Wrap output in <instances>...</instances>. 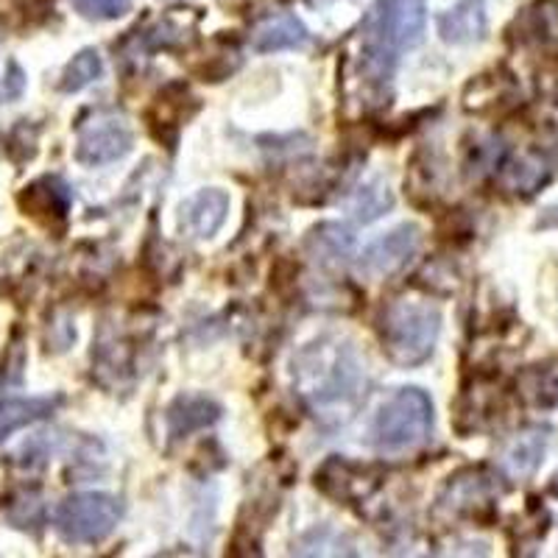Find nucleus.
<instances>
[{"instance_id": "nucleus-1", "label": "nucleus", "mask_w": 558, "mask_h": 558, "mask_svg": "<svg viewBox=\"0 0 558 558\" xmlns=\"http://www.w3.org/2000/svg\"><path fill=\"white\" fill-rule=\"evenodd\" d=\"M427 0H375L361 26V78L372 89H386L402 51L422 43Z\"/></svg>"}, {"instance_id": "nucleus-2", "label": "nucleus", "mask_w": 558, "mask_h": 558, "mask_svg": "<svg viewBox=\"0 0 558 558\" xmlns=\"http://www.w3.org/2000/svg\"><path fill=\"white\" fill-rule=\"evenodd\" d=\"M293 383L299 397L313 411H341L357 400L363 388V361L355 347L338 338L307 343L293 361Z\"/></svg>"}, {"instance_id": "nucleus-3", "label": "nucleus", "mask_w": 558, "mask_h": 558, "mask_svg": "<svg viewBox=\"0 0 558 558\" xmlns=\"http://www.w3.org/2000/svg\"><path fill=\"white\" fill-rule=\"evenodd\" d=\"M441 332L438 307L397 299L380 316V341L386 355L397 366H418L433 355V347Z\"/></svg>"}, {"instance_id": "nucleus-4", "label": "nucleus", "mask_w": 558, "mask_h": 558, "mask_svg": "<svg viewBox=\"0 0 558 558\" xmlns=\"http://www.w3.org/2000/svg\"><path fill=\"white\" fill-rule=\"evenodd\" d=\"M433 430V402L422 388H402L380 408L372 425V441L383 452L413 450Z\"/></svg>"}, {"instance_id": "nucleus-5", "label": "nucleus", "mask_w": 558, "mask_h": 558, "mask_svg": "<svg viewBox=\"0 0 558 558\" xmlns=\"http://www.w3.org/2000/svg\"><path fill=\"white\" fill-rule=\"evenodd\" d=\"M123 520V502L104 492L64 497L53 514V527L68 545H98Z\"/></svg>"}, {"instance_id": "nucleus-6", "label": "nucleus", "mask_w": 558, "mask_h": 558, "mask_svg": "<svg viewBox=\"0 0 558 558\" xmlns=\"http://www.w3.org/2000/svg\"><path fill=\"white\" fill-rule=\"evenodd\" d=\"M132 146L134 134L126 118H121L118 112H109V109H98L89 121L78 126L76 159L87 168H101L126 157Z\"/></svg>"}, {"instance_id": "nucleus-7", "label": "nucleus", "mask_w": 558, "mask_h": 558, "mask_svg": "<svg viewBox=\"0 0 558 558\" xmlns=\"http://www.w3.org/2000/svg\"><path fill=\"white\" fill-rule=\"evenodd\" d=\"M17 204L34 221L45 223V227H57V223L68 221L73 193H70V184L64 179L39 177L37 182L23 187V193L17 196Z\"/></svg>"}, {"instance_id": "nucleus-8", "label": "nucleus", "mask_w": 558, "mask_h": 558, "mask_svg": "<svg viewBox=\"0 0 558 558\" xmlns=\"http://www.w3.org/2000/svg\"><path fill=\"white\" fill-rule=\"evenodd\" d=\"M418 229L413 223H402L393 232L383 235L380 241H375L363 254V268L375 277H388V274H397L413 254L418 252Z\"/></svg>"}, {"instance_id": "nucleus-9", "label": "nucleus", "mask_w": 558, "mask_h": 558, "mask_svg": "<svg viewBox=\"0 0 558 558\" xmlns=\"http://www.w3.org/2000/svg\"><path fill=\"white\" fill-rule=\"evenodd\" d=\"M229 213V196L218 187L196 193L182 204V229L193 238H213L223 227Z\"/></svg>"}, {"instance_id": "nucleus-10", "label": "nucleus", "mask_w": 558, "mask_h": 558, "mask_svg": "<svg viewBox=\"0 0 558 558\" xmlns=\"http://www.w3.org/2000/svg\"><path fill=\"white\" fill-rule=\"evenodd\" d=\"M218 418H221V405H218L216 400L198 397V393H182V397H177L166 411L168 436L171 438L191 436V433L216 425Z\"/></svg>"}, {"instance_id": "nucleus-11", "label": "nucleus", "mask_w": 558, "mask_h": 558, "mask_svg": "<svg viewBox=\"0 0 558 558\" xmlns=\"http://www.w3.org/2000/svg\"><path fill=\"white\" fill-rule=\"evenodd\" d=\"M438 32L447 43H475L486 34V0H456L438 12Z\"/></svg>"}, {"instance_id": "nucleus-12", "label": "nucleus", "mask_w": 558, "mask_h": 558, "mask_svg": "<svg viewBox=\"0 0 558 558\" xmlns=\"http://www.w3.org/2000/svg\"><path fill=\"white\" fill-rule=\"evenodd\" d=\"M62 402V397H9V400H0V445L12 433L53 416Z\"/></svg>"}, {"instance_id": "nucleus-13", "label": "nucleus", "mask_w": 558, "mask_h": 558, "mask_svg": "<svg viewBox=\"0 0 558 558\" xmlns=\"http://www.w3.org/2000/svg\"><path fill=\"white\" fill-rule=\"evenodd\" d=\"M305 43L307 28L302 26L293 14H274V17H266L260 26L252 32V48L260 53L302 48Z\"/></svg>"}, {"instance_id": "nucleus-14", "label": "nucleus", "mask_w": 558, "mask_h": 558, "mask_svg": "<svg viewBox=\"0 0 558 558\" xmlns=\"http://www.w3.org/2000/svg\"><path fill=\"white\" fill-rule=\"evenodd\" d=\"M547 450V427H533V430L522 433L514 445L508 447L506 463L517 475H531L539 466L542 456Z\"/></svg>"}, {"instance_id": "nucleus-15", "label": "nucleus", "mask_w": 558, "mask_h": 558, "mask_svg": "<svg viewBox=\"0 0 558 558\" xmlns=\"http://www.w3.org/2000/svg\"><path fill=\"white\" fill-rule=\"evenodd\" d=\"M104 73V62L98 57L96 48H84L76 57L70 59L68 68H64L62 78H59V93H78V89L89 87L93 82H98Z\"/></svg>"}, {"instance_id": "nucleus-16", "label": "nucleus", "mask_w": 558, "mask_h": 558, "mask_svg": "<svg viewBox=\"0 0 558 558\" xmlns=\"http://www.w3.org/2000/svg\"><path fill=\"white\" fill-rule=\"evenodd\" d=\"M307 243H311V252L316 254L322 263H338L341 257H347L349 248H352V235H349L343 227H338V223H324V227L313 229V235Z\"/></svg>"}, {"instance_id": "nucleus-17", "label": "nucleus", "mask_w": 558, "mask_h": 558, "mask_svg": "<svg viewBox=\"0 0 558 558\" xmlns=\"http://www.w3.org/2000/svg\"><path fill=\"white\" fill-rule=\"evenodd\" d=\"M73 7L87 20H118L132 9V0H73Z\"/></svg>"}, {"instance_id": "nucleus-18", "label": "nucleus", "mask_w": 558, "mask_h": 558, "mask_svg": "<svg viewBox=\"0 0 558 558\" xmlns=\"http://www.w3.org/2000/svg\"><path fill=\"white\" fill-rule=\"evenodd\" d=\"M26 89V76L14 62H7V73L0 76V104L14 101Z\"/></svg>"}, {"instance_id": "nucleus-19", "label": "nucleus", "mask_w": 558, "mask_h": 558, "mask_svg": "<svg viewBox=\"0 0 558 558\" xmlns=\"http://www.w3.org/2000/svg\"><path fill=\"white\" fill-rule=\"evenodd\" d=\"M550 492L558 497V472H556V475H553V481H550Z\"/></svg>"}]
</instances>
